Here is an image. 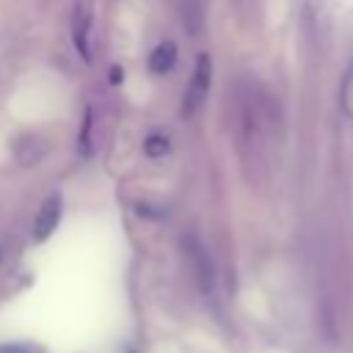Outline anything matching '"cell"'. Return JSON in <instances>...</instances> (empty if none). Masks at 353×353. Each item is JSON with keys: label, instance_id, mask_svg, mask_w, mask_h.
I'll list each match as a JSON object with an SVG mask.
<instances>
[{"label": "cell", "instance_id": "6da1fadb", "mask_svg": "<svg viewBox=\"0 0 353 353\" xmlns=\"http://www.w3.org/2000/svg\"><path fill=\"white\" fill-rule=\"evenodd\" d=\"M270 97L256 91L248 83L237 85L234 99V135H237V152L245 168V176L251 182H259L268 171V138L273 132V110Z\"/></svg>", "mask_w": 353, "mask_h": 353}, {"label": "cell", "instance_id": "7a4b0ae2", "mask_svg": "<svg viewBox=\"0 0 353 353\" xmlns=\"http://www.w3.org/2000/svg\"><path fill=\"white\" fill-rule=\"evenodd\" d=\"M182 248H185V256H188V265H190L199 292L212 301L215 298V265H212L207 245L196 234H188V237H182Z\"/></svg>", "mask_w": 353, "mask_h": 353}, {"label": "cell", "instance_id": "3957f363", "mask_svg": "<svg viewBox=\"0 0 353 353\" xmlns=\"http://www.w3.org/2000/svg\"><path fill=\"white\" fill-rule=\"evenodd\" d=\"M210 83H212V61L207 52H199L193 74H190L185 97H182V116H193L204 105V99L210 94Z\"/></svg>", "mask_w": 353, "mask_h": 353}, {"label": "cell", "instance_id": "277c9868", "mask_svg": "<svg viewBox=\"0 0 353 353\" xmlns=\"http://www.w3.org/2000/svg\"><path fill=\"white\" fill-rule=\"evenodd\" d=\"M61 218H63V196H61V193H50V196L41 201V207L36 210V218H33V226H30V237H33L36 243L50 240L52 232L58 229Z\"/></svg>", "mask_w": 353, "mask_h": 353}, {"label": "cell", "instance_id": "5b68a950", "mask_svg": "<svg viewBox=\"0 0 353 353\" xmlns=\"http://www.w3.org/2000/svg\"><path fill=\"white\" fill-rule=\"evenodd\" d=\"M72 41L74 50L83 61H91V11L77 3L74 6V17H72Z\"/></svg>", "mask_w": 353, "mask_h": 353}, {"label": "cell", "instance_id": "8992f818", "mask_svg": "<svg viewBox=\"0 0 353 353\" xmlns=\"http://www.w3.org/2000/svg\"><path fill=\"white\" fill-rule=\"evenodd\" d=\"M44 154H47V141H44L39 132H25V135H19V138L14 141V157H17V163L25 165V168L41 163Z\"/></svg>", "mask_w": 353, "mask_h": 353}, {"label": "cell", "instance_id": "52a82bcc", "mask_svg": "<svg viewBox=\"0 0 353 353\" xmlns=\"http://www.w3.org/2000/svg\"><path fill=\"white\" fill-rule=\"evenodd\" d=\"M176 63V44L174 41H160L152 52H149V72L152 74H168Z\"/></svg>", "mask_w": 353, "mask_h": 353}, {"label": "cell", "instance_id": "ba28073f", "mask_svg": "<svg viewBox=\"0 0 353 353\" xmlns=\"http://www.w3.org/2000/svg\"><path fill=\"white\" fill-rule=\"evenodd\" d=\"M171 152V141L163 135V132H149L146 138H143V154L149 157V160H160V157H165Z\"/></svg>", "mask_w": 353, "mask_h": 353}, {"label": "cell", "instance_id": "9c48e42d", "mask_svg": "<svg viewBox=\"0 0 353 353\" xmlns=\"http://www.w3.org/2000/svg\"><path fill=\"white\" fill-rule=\"evenodd\" d=\"M339 102L345 108V113L353 119V63L347 66L345 77H342V85H339Z\"/></svg>", "mask_w": 353, "mask_h": 353}, {"label": "cell", "instance_id": "30bf717a", "mask_svg": "<svg viewBox=\"0 0 353 353\" xmlns=\"http://www.w3.org/2000/svg\"><path fill=\"white\" fill-rule=\"evenodd\" d=\"M91 124H94V113H91V108H85V116H83V132H80V138H77L83 154H88V149H91Z\"/></svg>", "mask_w": 353, "mask_h": 353}, {"label": "cell", "instance_id": "8fae6325", "mask_svg": "<svg viewBox=\"0 0 353 353\" xmlns=\"http://www.w3.org/2000/svg\"><path fill=\"white\" fill-rule=\"evenodd\" d=\"M0 353H33V347H28L22 342H3L0 345Z\"/></svg>", "mask_w": 353, "mask_h": 353}]
</instances>
